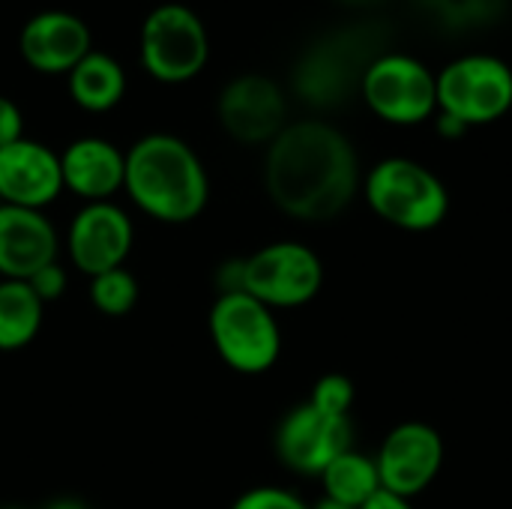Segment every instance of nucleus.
Returning a JSON list of instances; mask_svg holds the SVG:
<instances>
[{"mask_svg": "<svg viewBox=\"0 0 512 509\" xmlns=\"http://www.w3.org/2000/svg\"><path fill=\"white\" fill-rule=\"evenodd\" d=\"M363 186L360 156L351 138L318 117L288 123L264 156V189L291 219L330 222Z\"/></svg>", "mask_w": 512, "mask_h": 509, "instance_id": "obj_1", "label": "nucleus"}, {"mask_svg": "<svg viewBox=\"0 0 512 509\" xmlns=\"http://www.w3.org/2000/svg\"><path fill=\"white\" fill-rule=\"evenodd\" d=\"M123 192L153 222L189 225L210 201V177L192 144L171 132H150L126 150Z\"/></svg>", "mask_w": 512, "mask_h": 509, "instance_id": "obj_2", "label": "nucleus"}, {"mask_svg": "<svg viewBox=\"0 0 512 509\" xmlns=\"http://www.w3.org/2000/svg\"><path fill=\"white\" fill-rule=\"evenodd\" d=\"M387 51L375 27H342L315 39L297 60L291 84L294 93L318 111L345 105L360 96L369 63Z\"/></svg>", "mask_w": 512, "mask_h": 509, "instance_id": "obj_3", "label": "nucleus"}, {"mask_svg": "<svg viewBox=\"0 0 512 509\" xmlns=\"http://www.w3.org/2000/svg\"><path fill=\"white\" fill-rule=\"evenodd\" d=\"M360 189L372 213L399 231H435L450 213V192L444 180L408 156H387L375 162Z\"/></svg>", "mask_w": 512, "mask_h": 509, "instance_id": "obj_4", "label": "nucleus"}, {"mask_svg": "<svg viewBox=\"0 0 512 509\" xmlns=\"http://www.w3.org/2000/svg\"><path fill=\"white\" fill-rule=\"evenodd\" d=\"M207 333L219 360L237 375H264L279 363L282 330L276 312L246 291L216 294Z\"/></svg>", "mask_w": 512, "mask_h": 509, "instance_id": "obj_5", "label": "nucleus"}, {"mask_svg": "<svg viewBox=\"0 0 512 509\" xmlns=\"http://www.w3.org/2000/svg\"><path fill=\"white\" fill-rule=\"evenodd\" d=\"M138 57L159 84H186L210 60V36L201 15L186 3L153 6L138 33Z\"/></svg>", "mask_w": 512, "mask_h": 509, "instance_id": "obj_6", "label": "nucleus"}, {"mask_svg": "<svg viewBox=\"0 0 512 509\" xmlns=\"http://www.w3.org/2000/svg\"><path fill=\"white\" fill-rule=\"evenodd\" d=\"M360 99L390 126H417L438 114V78L414 54L381 51L363 75Z\"/></svg>", "mask_w": 512, "mask_h": 509, "instance_id": "obj_7", "label": "nucleus"}, {"mask_svg": "<svg viewBox=\"0 0 512 509\" xmlns=\"http://www.w3.org/2000/svg\"><path fill=\"white\" fill-rule=\"evenodd\" d=\"M438 78V111L468 129L489 126L512 111V66L498 54L474 51L450 60Z\"/></svg>", "mask_w": 512, "mask_h": 509, "instance_id": "obj_8", "label": "nucleus"}, {"mask_svg": "<svg viewBox=\"0 0 512 509\" xmlns=\"http://www.w3.org/2000/svg\"><path fill=\"white\" fill-rule=\"evenodd\" d=\"M324 264L315 249L297 240H276L243 258V285L267 309H300L321 294Z\"/></svg>", "mask_w": 512, "mask_h": 509, "instance_id": "obj_9", "label": "nucleus"}, {"mask_svg": "<svg viewBox=\"0 0 512 509\" xmlns=\"http://www.w3.org/2000/svg\"><path fill=\"white\" fill-rule=\"evenodd\" d=\"M375 468L384 492L411 501L438 480L444 468V438L429 423H399L381 441L375 453Z\"/></svg>", "mask_w": 512, "mask_h": 509, "instance_id": "obj_10", "label": "nucleus"}, {"mask_svg": "<svg viewBox=\"0 0 512 509\" xmlns=\"http://www.w3.org/2000/svg\"><path fill=\"white\" fill-rule=\"evenodd\" d=\"M216 117L234 141L267 147L288 126V96L270 75L246 72L222 87Z\"/></svg>", "mask_w": 512, "mask_h": 509, "instance_id": "obj_11", "label": "nucleus"}, {"mask_svg": "<svg viewBox=\"0 0 512 509\" xmlns=\"http://www.w3.org/2000/svg\"><path fill=\"white\" fill-rule=\"evenodd\" d=\"M63 243L72 267L81 276L93 279L126 264L135 243V225L120 204L93 201L81 204V210L72 216Z\"/></svg>", "mask_w": 512, "mask_h": 509, "instance_id": "obj_12", "label": "nucleus"}, {"mask_svg": "<svg viewBox=\"0 0 512 509\" xmlns=\"http://www.w3.org/2000/svg\"><path fill=\"white\" fill-rule=\"evenodd\" d=\"M273 447L279 462L303 477H321V471L351 450V420L330 417L315 405H294L276 426Z\"/></svg>", "mask_w": 512, "mask_h": 509, "instance_id": "obj_13", "label": "nucleus"}, {"mask_svg": "<svg viewBox=\"0 0 512 509\" xmlns=\"http://www.w3.org/2000/svg\"><path fill=\"white\" fill-rule=\"evenodd\" d=\"M21 60L42 75H69L90 51V27L69 9H42L18 33Z\"/></svg>", "mask_w": 512, "mask_h": 509, "instance_id": "obj_14", "label": "nucleus"}, {"mask_svg": "<svg viewBox=\"0 0 512 509\" xmlns=\"http://www.w3.org/2000/svg\"><path fill=\"white\" fill-rule=\"evenodd\" d=\"M63 192L60 153L48 144L21 138L0 150V204L45 210Z\"/></svg>", "mask_w": 512, "mask_h": 509, "instance_id": "obj_15", "label": "nucleus"}, {"mask_svg": "<svg viewBox=\"0 0 512 509\" xmlns=\"http://www.w3.org/2000/svg\"><path fill=\"white\" fill-rule=\"evenodd\" d=\"M60 255V237L45 210L0 204V279L27 282Z\"/></svg>", "mask_w": 512, "mask_h": 509, "instance_id": "obj_16", "label": "nucleus"}, {"mask_svg": "<svg viewBox=\"0 0 512 509\" xmlns=\"http://www.w3.org/2000/svg\"><path fill=\"white\" fill-rule=\"evenodd\" d=\"M60 174L63 189H69L84 204L114 201L126 180V150L96 135L75 138L60 153Z\"/></svg>", "mask_w": 512, "mask_h": 509, "instance_id": "obj_17", "label": "nucleus"}, {"mask_svg": "<svg viewBox=\"0 0 512 509\" xmlns=\"http://www.w3.org/2000/svg\"><path fill=\"white\" fill-rule=\"evenodd\" d=\"M66 87L72 102L87 114H105L126 96V69L108 51H90L69 75Z\"/></svg>", "mask_w": 512, "mask_h": 509, "instance_id": "obj_18", "label": "nucleus"}, {"mask_svg": "<svg viewBox=\"0 0 512 509\" xmlns=\"http://www.w3.org/2000/svg\"><path fill=\"white\" fill-rule=\"evenodd\" d=\"M45 321V303L27 282L0 279V351L12 354L27 348Z\"/></svg>", "mask_w": 512, "mask_h": 509, "instance_id": "obj_19", "label": "nucleus"}, {"mask_svg": "<svg viewBox=\"0 0 512 509\" xmlns=\"http://www.w3.org/2000/svg\"><path fill=\"white\" fill-rule=\"evenodd\" d=\"M321 486H324V498L360 509L375 492H381L375 456H366L354 447L345 450L321 471Z\"/></svg>", "mask_w": 512, "mask_h": 509, "instance_id": "obj_20", "label": "nucleus"}, {"mask_svg": "<svg viewBox=\"0 0 512 509\" xmlns=\"http://www.w3.org/2000/svg\"><path fill=\"white\" fill-rule=\"evenodd\" d=\"M417 6L444 30H483L504 18L510 0H417Z\"/></svg>", "mask_w": 512, "mask_h": 509, "instance_id": "obj_21", "label": "nucleus"}, {"mask_svg": "<svg viewBox=\"0 0 512 509\" xmlns=\"http://www.w3.org/2000/svg\"><path fill=\"white\" fill-rule=\"evenodd\" d=\"M87 297H90L93 309L102 312L105 318H123L138 306L141 288H138V279L126 267H114V270L90 279Z\"/></svg>", "mask_w": 512, "mask_h": 509, "instance_id": "obj_22", "label": "nucleus"}, {"mask_svg": "<svg viewBox=\"0 0 512 509\" xmlns=\"http://www.w3.org/2000/svg\"><path fill=\"white\" fill-rule=\"evenodd\" d=\"M306 402L330 417H348V411L354 405V384L348 375H339V372L321 375Z\"/></svg>", "mask_w": 512, "mask_h": 509, "instance_id": "obj_23", "label": "nucleus"}, {"mask_svg": "<svg viewBox=\"0 0 512 509\" xmlns=\"http://www.w3.org/2000/svg\"><path fill=\"white\" fill-rule=\"evenodd\" d=\"M231 509H312L300 495L279 489V486H255L243 492Z\"/></svg>", "mask_w": 512, "mask_h": 509, "instance_id": "obj_24", "label": "nucleus"}, {"mask_svg": "<svg viewBox=\"0 0 512 509\" xmlns=\"http://www.w3.org/2000/svg\"><path fill=\"white\" fill-rule=\"evenodd\" d=\"M27 285H30L33 294L48 306V303H54V300H60V297L66 294L69 273H66V267H63L60 261H54V264L42 267L39 273H33V276L27 279Z\"/></svg>", "mask_w": 512, "mask_h": 509, "instance_id": "obj_25", "label": "nucleus"}, {"mask_svg": "<svg viewBox=\"0 0 512 509\" xmlns=\"http://www.w3.org/2000/svg\"><path fill=\"white\" fill-rule=\"evenodd\" d=\"M24 138V114L21 108L0 93V150Z\"/></svg>", "mask_w": 512, "mask_h": 509, "instance_id": "obj_26", "label": "nucleus"}, {"mask_svg": "<svg viewBox=\"0 0 512 509\" xmlns=\"http://www.w3.org/2000/svg\"><path fill=\"white\" fill-rule=\"evenodd\" d=\"M360 509H414V504L408 498H399V495L381 489V492H375Z\"/></svg>", "mask_w": 512, "mask_h": 509, "instance_id": "obj_27", "label": "nucleus"}, {"mask_svg": "<svg viewBox=\"0 0 512 509\" xmlns=\"http://www.w3.org/2000/svg\"><path fill=\"white\" fill-rule=\"evenodd\" d=\"M432 120H435V129H438V135H441V138H462V135H468V126H465L462 120H456V117L444 114V111H438Z\"/></svg>", "mask_w": 512, "mask_h": 509, "instance_id": "obj_28", "label": "nucleus"}, {"mask_svg": "<svg viewBox=\"0 0 512 509\" xmlns=\"http://www.w3.org/2000/svg\"><path fill=\"white\" fill-rule=\"evenodd\" d=\"M42 509H90L81 498H54V501H48Z\"/></svg>", "mask_w": 512, "mask_h": 509, "instance_id": "obj_29", "label": "nucleus"}, {"mask_svg": "<svg viewBox=\"0 0 512 509\" xmlns=\"http://www.w3.org/2000/svg\"><path fill=\"white\" fill-rule=\"evenodd\" d=\"M312 509H354L348 507V504H339V501H333V498H321V501H315V504H309Z\"/></svg>", "mask_w": 512, "mask_h": 509, "instance_id": "obj_30", "label": "nucleus"}, {"mask_svg": "<svg viewBox=\"0 0 512 509\" xmlns=\"http://www.w3.org/2000/svg\"><path fill=\"white\" fill-rule=\"evenodd\" d=\"M336 3H345V6H375L381 0H336Z\"/></svg>", "mask_w": 512, "mask_h": 509, "instance_id": "obj_31", "label": "nucleus"}, {"mask_svg": "<svg viewBox=\"0 0 512 509\" xmlns=\"http://www.w3.org/2000/svg\"><path fill=\"white\" fill-rule=\"evenodd\" d=\"M0 509H24V507H0Z\"/></svg>", "mask_w": 512, "mask_h": 509, "instance_id": "obj_32", "label": "nucleus"}]
</instances>
